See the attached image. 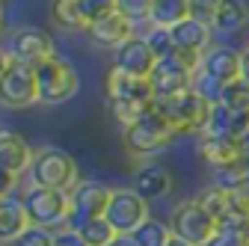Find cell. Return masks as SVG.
Listing matches in <instances>:
<instances>
[{
    "label": "cell",
    "instance_id": "26",
    "mask_svg": "<svg viewBox=\"0 0 249 246\" xmlns=\"http://www.w3.org/2000/svg\"><path fill=\"white\" fill-rule=\"evenodd\" d=\"M131 237L137 240V246H166L172 240V228H166L163 223H158V220L148 217Z\"/></svg>",
    "mask_w": 249,
    "mask_h": 246
},
{
    "label": "cell",
    "instance_id": "15",
    "mask_svg": "<svg viewBox=\"0 0 249 246\" xmlns=\"http://www.w3.org/2000/svg\"><path fill=\"white\" fill-rule=\"evenodd\" d=\"M199 155L213 166V169H226V166H237L246 163V140H226V137H205L199 145Z\"/></svg>",
    "mask_w": 249,
    "mask_h": 246
},
{
    "label": "cell",
    "instance_id": "36",
    "mask_svg": "<svg viewBox=\"0 0 249 246\" xmlns=\"http://www.w3.org/2000/svg\"><path fill=\"white\" fill-rule=\"evenodd\" d=\"M208 246H249V243H246V237L240 234L237 223H229V226L220 228V234H216Z\"/></svg>",
    "mask_w": 249,
    "mask_h": 246
},
{
    "label": "cell",
    "instance_id": "3",
    "mask_svg": "<svg viewBox=\"0 0 249 246\" xmlns=\"http://www.w3.org/2000/svg\"><path fill=\"white\" fill-rule=\"evenodd\" d=\"M30 178H33V187L66 190L69 193L77 184V163L69 151H62V148H42L33 158Z\"/></svg>",
    "mask_w": 249,
    "mask_h": 246
},
{
    "label": "cell",
    "instance_id": "27",
    "mask_svg": "<svg viewBox=\"0 0 249 246\" xmlns=\"http://www.w3.org/2000/svg\"><path fill=\"white\" fill-rule=\"evenodd\" d=\"M77 231H80V237L89 243V246H110L116 237H119V231L101 217V220H92V223H83V226H77Z\"/></svg>",
    "mask_w": 249,
    "mask_h": 246
},
{
    "label": "cell",
    "instance_id": "25",
    "mask_svg": "<svg viewBox=\"0 0 249 246\" xmlns=\"http://www.w3.org/2000/svg\"><path fill=\"white\" fill-rule=\"evenodd\" d=\"M51 18L59 30H71V33H86L89 24L86 18L80 15V6H77V0H53L51 3Z\"/></svg>",
    "mask_w": 249,
    "mask_h": 246
},
{
    "label": "cell",
    "instance_id": "19",
    "mask_svg": "<svg viewBox=\"0 0 249 246\" xmlns=\"http://www.w3.org/2000/svg\"><path fill=\"white\" fill-rule=\"evenodd\" d=\"M27 228H33V223H30V213H27L24 202L3 199V205H0V240H3V246L18 240Z\"/></svg>",
    "mask_w": 249,
    "mask_h": 246
},
{
    "label": "cell",
    "instance_id": "20",
    "mask_svg": "<svg viewBox=\"0 0 249 246\" xmlns=\"http://www.w3.org/2000/svg\"><path fill=\"white\" fill-rule=\"evenodd\" d=\"M134 190L148 202V199H163L172 190V175L163 166H142L134 175Z\"/></svg>",
    "mask_w": 249,
    "mask_h": 246
},
{
    "label": "cell",
    "instance_id": "2",
    "mask_svg": "<svg viewBox=\"0 0 249 246\" xmlns=\"http://www.w3.org/2000/svg\"><path fill=\"white\" fill-rule=\"evenodd\" d=\"M178 137H181V131L158 107L151 113H145V116H140L134 125L124 128V145H128L131 155H154V151H163Z\"/></svg>",
    "mask_w": 249,
    "mask_h": 246
},
{
    "label": "cell",
    "instance_id": "28",
    "mask_svg": "<svg viewBox=\"0 0 249 246\" xmlns=\"http://www.w3.org/2000/svg\"><path fill=\"white\" fill-rule=\"evenodd\" d=\"M220 104H226L229 110H237V113H249V83L243 77L229 83L220 95Z\"/></svg>",
    "mask_w": 249,
    "mask_h": 246
},
{
    "label": "cell",
    "instance_id": "31",
    "mask_svg": "<svg viewBox=\"0 0 249 246\" xmlns=\"http://www.w3.org/2000/svg\"><path fill=\"white\" fill-rule=\"evenodd\" d=\"M229 205H231L234 223L249 220V181H243V184H237L234 190H229Z\"/></svg>",
    "mask_w": 249,
    "mask_h": 246
},
{
    "label": "cell",
    "instance_id": "34",
    "mask_svg": "<svg viewBox=\"0 0 249 246\" xmlns=\"http://www.w3.org/2000/svg\"><path fill=\"white\" fill-rule=\"evenodd\" d=\"M216 9H220V0H190V18L205 27H213Z\"/></svg>",
    "mask_w": 249,
    "mask_h": 246
},
{
    "label": "cell",
    "instance_id": "6",
    "mask_svg": "<svg viewBox=\"0 0 249 246\" xmlns=\"http://www.w3.org/2000/svg\"><path fill=\"white\" fill-rule=\"evenodd\" d=\"M172 234L175 237H184L187 243H193V246H208L216 234H220V223H216L211 213L196 202H181L175 211H172Z\"/></svg>",
    "mask_w": 249,
    "mask_h": 246
},
{
    "label": "cell",
    "instance_id": "39",
    "mask_svg": "<svg viewBox=\"0 0 249 246\" xmlns=\"http://www.w3.org/2000/svg\"><path fill=\"white\" fill-rule=\"evenodd\" d=\"M110 246H137V240H134L131 234H119V237H116Z\"/></svg>",
    "mask_w": 249,
    "mask_h": 246
},
{
    "label": "cell",
    "instance_id": "32",
    "mask_svg": "<svg viewBox=\"0 0 249 246\" xmlns=\"http://www.w3.org/2000/svg\"><path fill=\"white\" fill-rule=\"evenodd\" d=\"M249 181V166L246 163H237V166H226V169H216V187H223V190H234L237 184Z\"/></svg>",
    "mask_w": 249,
    "mask_h": 246
},
{
    "label": "cell",
    "instance_id": "9",
    "mask_svg": "<svg viewBox=\"0 0 249 246\" xmlns=\"http://www.w3.org/2000/svg\"><path fill=\"white\" fill-rule=\"evenodd\" d=\"M104 220L119 231V234H134L145 220H148V202L134 190V187H116L110 208Z\"/></svg>",
    "mask_w": 249,
    "mask_h": 246
},
{
    "label": "cell",
    "instance_id": "1",
    "mask_svg": "<svg viewBox=\"0 0 249 246\" xmlns=\"http://www.w3.org/2000/svg\"><path fill=\"white\" fill-rule=\"evenodd\" d=\"M205 63V53H193V51H178L166 59H160L151 71V86H154V98H172L178 92L193 89L196 71Z\"/></svg>",
    "mask_w": 249,
    "mask_h": 246
},
{
    "label": "cell",
    "instance_id": "37",
    "mask_svg": "<svg viewBox=\"0 0 249 246\" xmlns=\"http://www.w3.org/2000/svg\"><path fill=\"white\" fill-rule=\"evenodd\" d=\"M53 246H89V243L80 237V231H77V228H62V231L56 234Z\"/></svg>",
    "mask_w": 249,
    "mask_h": 246
},
{
    "label": "cell",
    "instance_id": "24",
    "mask_svg": "<svg viewBox=\"0 0 249 246\" xmlns=\"http://www.w3.org/2000/svg\"><path fill=\"white\" fill-rule=\"evenodd\" d=\"M246 21H249V6L243 0H220V9H216V18H213V30L231 33V30H240Z\"/></svg>",
    "mask_w": 249,
    "mask_h": 246
},
{
    "label": "cell",
    "instance_id": "4",
    "mask_svg": "<svg viewBox=\"0 0 249 246\" xmlns=\"http://www.w3.org/2000/svg\"><path fill=\"white\" fill-rule=\"evenodd\" d=\"M211 101H205L199 92L187 89V92H178L172 98H160L158 101V110L172 122V125L181 131V134H193V131H208V119H211Z\"/></svg>",
    "mask_w": 249,
    "mask_h": 246
},
{
    "label": "cell",
    "instance_id": "33",
    "mask_svg": "<svg viewBox=\"0 0 249 246\" xmlns=\"http://www.w3.org/2000/svg\"><path fill=\"white\" fill-rule=\"evenodd\" d=\"M116 3H119V12L134 24L151 18V0H116Z\"/></svg>",
    "mask_w": 249,
    "mask_h": 246
},
{
    "label": "cell",
    "instance_id": "5",
    "mask_svg": "<svg viewBox=\"0 0 249 246\" xmlns=\"http://www.w3.org/2000/svg\"><path fill=\"white\" fill-rule=\"evenodd\" d=\"M0 86H3V104L6 107H30L39 101V77L33 66L18 63L15 56L3 51V74H0Z\"/></svg>",
    "mask_w": 249,
    "mask_h": 246
},
{
    "label": "cell",
    "instance_id": "16",
    "mask_svg": "<svg viewBox=\"0 0 249 246\" xmlns=\"http://www.w3.org/2000/svg\"><path fill=\"white\" fill-rule=\"evenodd\" d=\"M33 158H36V151H30V145L18 134H12V131L0 134V169H3V175L21 178L33 166Z\"/></svg>",
    "mask_w": 249,
    "mask_h": 246
},
{
    "label": "cell",
    "instance_id": "12",
    "mask_svg": "<svg viewBox=\"0 0 249 246\" xmlns=\"http://www.w3.org/2000/svg\"><path fill=\"white\" fill-rule=\"evenodd\" d=\"M107 95H110V104H128V107H151V104H158L151 80L131 77V74L119 71V69H113L107 74Z\"/></svg>",
    "mask_w": 249,
    "mask_h": 246
},
{
    "label": "cell",
    "instance_id": "21",
    "mask_svg": "<svg viewBox=\"0 0 249 246\" xmlns=\"http://www.w3.org/2000/svg\"><path fill=\"white\" fill-rule=\"evenodd\" d=\"M169 33H172V42H175L178 51L205 53V48H208V42H211V27H205V24H199V21H193V18L181 21L178 27L169 30Z\"/></svg>",
    "mask_w": 249,
    "mask_h": 246
},
{
    "label": "cell",
    "instance_id": "40",
    "mask_svg": "<svg viewBox=\"0 0 249 246\" xmlns=\"http://www.w3.org/2000/svg\"><path fill=\"white\" fill-rule=\"evenodd\" d=\"M166 246H193V243H187L184 237H175V234H172V240H169Z\"/></svg>",
    "mask_w": 249,
    "mask_h": 246
},
{
    "label": "cell",
    "instance_id": "13",
    "mask_svg": "<svg viewBox=\"0 0 249 246\" xmlns=\"http://www.w3.org/2000/svg\"><path fill=\"white\" fill-rule=\"evenodd\" d=\"M154 66H158V56H154V51L148 48L145 36H134L128 39L122 48L113 51V69L124 71V74H131V77H142L148 80Z\"/></svg>",
    "mask_w": 249,
    "mask_h": 246
},
{
    "label": "cell",
    "instance_id": "23",
    "mask_svg": "<svg viewBox=\"0 0 249 246\" xmlns=\"http://www.w3.org/2000/svg\"><path fill=\"white\" fill-rule=\"evenodd\" d=\"M196 202H199V205H202V208H205L220 226L234 223V217H231V205H229V190H223V187H216V184H211V187H205V190L196 196Z\"/></svg>",
    "mask_w": 249,
    "mask_h": 246
},
{
    "label": "cell",
    "instance_id": "22",
    "mask_svg": "<svg viewBox=\"0 0 249 246\" xmlns=\"http://www.w3.org/2000/svg\"><path fill=\"white\" fill-rule=\"evenodd\" d=\"M190 18V0H151V27L172 30Z\"/></svg>",
    "mask_w": 249,
    "mask_h": 246
},
{
    "label": "cell",
    "instance_id": "17",
    "mask_svg": "<svg viewBox=\"0 0 249 246\" xmlns=\"http://www.w3.org/2000/svg\"><path fill=\"white\" fill-rule=\"evenodd\" d=\"M205 137L246 140V137H249V113L229 110L226 104L216 101V104L211 107V119H208V131H205Z\"/></svg>",
    "mask_w": 249,
    "mask_h": 246
},
{
    "label": "cell",
    "instance_id": "14",
    "mask_svg": "<svg viewBox=\"0 0 249 246\" xmlns=\"http://www.w3.org/2000/svg\"><path fill=\"white\" fill-rule=\"evenodd\" d=\"M199 74L205 80H211L213 86L226 89L229 83L240 80V53L231 51V48H213V51H208Z\"/></svg>",
    "mask_w": 249,
    "mask_h": 246
},
{
    "label": "cell",
    "instance_id": "29",
    "mask_svg": "<svg viewBox=\"0 0 249 246\" xmlns=\"http://www.w3.org/2000/svg\"><path fill=\"white\" fill-rule=\"evenodd\" d=\"M145 42L154 51V56H158V63H160V59H166V56H172V53H178V48L172 42V33H169V30H163V27H151L148 33H145Z\"/></svg>",
    "mask_w": 249,
    "mask_h": 246
},
{
    "label": "cell",
    "instance_id": "8",
    "mask_svg": "<svg viewBox=\"0 0 249 246\" xmlns=\"http://www.w3.org/2000/svg\"><path fill=\"white\" fill-rule=\"evenodd\" d=\"M24 208L30 213V223L39 228H51L62 220H71V193L66 190H48L33 187L24 196Z\"/></svg>",
    "mask_w": 249,
    "mask_h": 246
},
{
    "label": "cell",
    "instance_id": "18",
    "mask_svg": "<svg viewBox=\"0 0 249 246\" xmlns=\"http://www.w3.org/2000/svg\"><path fill=\"white\" fill-rule=\"evenodd\" d=\"M86 36L95 45H101V48H113L116 51L128 39H134V21H128L122 12H113V15H107V18H101L95 24H89Z\"/></svg>",
    "mask_w": 249,
    "mask_h": 246
},
{
    "label": "cell",
    "instance_id": "38",
    "mask_svg": "<svg viewBox=\"0 0 249 246\" xmlns=\"http://www.w3.org/2000/svg\"><path fill=\"white\" fill-rule=\"evenodd\" d=\"M240 77H243V80L249 83V48H246V51L240 53Z\"/></svg>",
    "mask_w": 249,
    "mask_h": 246
},
{
    "label": "cell",
    "instance_id": "7",
    "mask_svg": "<svg viewBox=\"0 0 249 246\" xmlns=\"http://www.w3.org/2000/svg\"><path fill=\"white\" fill-rule=\"evenodd\" d=\"M36 77H39V101L42 104H62V101H69L80 80H77V71L74 66L69 63V59H48V63H42L36 69Z\"/></svg>",
    "mask_w": 249,
    "mask_h": 246
},
{
    "label": "cell",
    "instance_id": "35",
    "mask_svg": "<svg viewBox=\"0 0 249 246\" xmlns=\"http://www.w3.org/2000/svg\"><path fill=\"white\" fill-rule=\"evenodd\" d=\"M53 240H56V234H51L48 228L33 226V228H27L18 240H12L9 246H53Z\"/></svg>",
    "mask_w": 249,
    "mask_h": 246
},
{
    "label": "cell",
    "instance_id": "10",
    "mask_svg": "<svg viewBox=\"0 0 249 246\" xmlns=\"http://www.w3.org/2000/svg\"><path fill=\"white\" fill-rule=\"evenodd\" d=\"M69 193H71V223H74V228L83 226V223H92V220H101L110 208V199H113V190L98 184V181H77Z\"/></svg>",
    "mask_w": 249,
    "mask_h": 246
},
{
    "label": "cell",
    "instance_id": "30",
    "mask_svg": "<svg viewBox=\"0 0 249 246\" xmlns=\"http://www.w3.org/2000/svg\"><path fill=\"white\" fill-rule=\"evenodd\" d=\"M77 6H80V15L86 18V24H95V21L119 12L116 0H77Z\"/></svg>",
    "mask_w": 249,
    "mask_h": 246
},
{
    "label": "cell",
    "instance_id": "11",
    "mask_svg": "<svg viewBox=\"0 0 249 246\" xmlns=\"http://www.w3.org/2000/svg\"><path fill=\"white\" fill-rule=\"evenodd\" d=\"M6 53L15 56L24 66H33V69H39L42 63H48V59L56 56L53 53V39L39 27H24V30H18V33H12Z\"/></svg>",
    "mask_w": 249,
    "mask_h": 246
},
{
    "label": "cell",
    "instance_id": "41",
    "mask_svg": "<svg viewBox=\"0 0 249 246\" xmlns=\"http://www.w3.org/2000/svg\"><path fill=\"white\" fill-rule=\"evenodd\" d=\"M237 228H240V234H243V237H246V243H249V220L237 223Z\"/></svg>",
    "mask_w": 249,
    "mask_h": 246
}]
</instances>
